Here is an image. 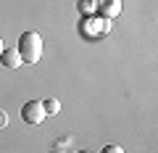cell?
I'll return each mask as SVG.
<instances>
[{"label":"cell","mask_w":158,"mask_h":153,"mask_svg":"<svg viewBox=\"0 0 158 153\" xmlns=\"http://www.w3.org/2000/svg\"><path fill=\"white\" fill-rule=\"evenodd\" d=\"M19 56L24 63H37L42 58V37L37 32H24L19 34V45H16Z\"/></svg>","instance_id":"obj_1"},{"label":"cell","mask_w":158,"mask_h":153,"mask_svg":"<svg viewBox=\"0 0 158 153\" xmlns=\"http://www.w3.org/2000/svg\"><path fill=\"white\" fill-rule=\"evenodd\" d=\"M79 29H82L85 37H100V34L111 32V21H108V19H100V16H85Z\"/></svg>","instance_id":"obj_2"},{"label":"cell","mask_w":158,"mask_h":153,"mask_svg":"<svg viewBox=\"0 0 158 153\" xmlns=\"http://www.w3.org/2000/svg\"><path fill=\"white\" fill-rule=\"evenodd\" d=\"M45 108H42V100H27L21 106V119L27 124H42L45 121Z\"/></svg>","instance_id":"obj_3"},{"label":"cell","mask_w":158,"mask_h":153,"mask_svg":"<svg viewBox=\"0 0 158 153\" xmlns=\"http://www.w3.org/2000/svg\"><path fill=\"white\" fill-rule=\"evenodd\" d=\"M121 13V0H98V8H95V16L100 19H108V21H113V19Z\"/></svg>","instance_id":"obj_4"},{"label":"cell","mask_w":158,"mask_h":153,"mask_svg":"<svg viewBox=\"0 0 158 153\" xmlns=\"http://www.w3.org/2000/svg\"><path fill=\"white\" fill-rule=\"evenodd\" d=\"M0 63H3L6 69H19L24 61H21V56H19L16 48H6V50L0 53Z\"/></svg>","instance_id":"obj_5"},{"label":"cell","mask_w":158,"mask_h":153,"mask_svg":"<svg viewBox=\"0 0 158 153\" xmlns=\"http://www.w3.org/2000/svg\"><path fill=\"white\" fill-rule=\"evenodd\" d=\"M79 13L82 16H95V8H98V0H79L77 3Z\"/></svg>","instance_id":"obj_6"},{"label":"cell","mask_w":158,"mask_h":153,"mask_svg":"<svg viewBox=\"0 0 158 153\" xmlns=\"http://www.w3.org/2000/svg\"><path fill=\"white\" fill-rule=\"evenodd\" d=\"M42 108H45L48 116H53V113L61 111V103H58V98H48V100H42Z\"/></svg>","instance_id":"obj_7"},{"label":"cell","mask_w":158,"mask_h":153,"mask_svg":"<svg viewBox=\"0 0 158 153\" xmlns=\"http://www.w3.org/2000/svg\"><path fill=\"white\" fill-rule=\"evenodd\" d=\"M100 153H124V148H121V145H106Z\"/></svg>","instance_id":"obj_8"},{"label":"cell","mask_w":158,"mask_h":153,"mask_svg":"<svg viewBox=\"0 0 158 153\" xmlns=\"http://www.w3.org/2000/svg\"><path fill=\"white\" fill-rule=\"evenodd\" d=\"M6 124H8V113L0 111V127H6Z\"/></svg>","instance_id":"obj_9"},{"label":"cell","mask_w":158,"mask_h":153,"mask_svg":"<svg viewBox=\"0 0 158 153\" xmlns=\"http://www.w3.org/2000/svg\"><path fill=\"white\" fill-rule=\"evenodd\" d=\"M3 50H6V45H3V40H0V53H3Z\"/></svg>","instance_id":"obj_10"},{"label":"cell","mask_w":158,"mask_h":153,"mask_svg":"<svg viewBox=\"0 0 158 153\" xmlns=\"http://www.w3.org/2000/svg\"><path fill=\"white\" fill-rule=\"evenodd\" d=\"M77 153H92V151H77Z\"/></svg>","instance_id":"obj_11"}]
</instances>
